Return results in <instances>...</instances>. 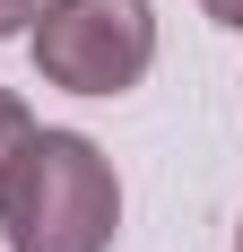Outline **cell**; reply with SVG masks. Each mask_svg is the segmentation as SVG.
Masks as SVG:
<instances>
[{
	"label": "cell",
	"mask_w": 243,
	"mask_h": 252,
	"mask_svg": "<svg viewBox=\"0 0 243 252\" xmlns=\"http://www.w3.org/2000/svg\"><path fill=\"white\" fill-rule=\"evenodd\" d=\"M0 226L9 252H104L122 226L113 157L87 130H35L0 183Z\"/></svg>",
	"instance_id": "obj_1"
},
{
	"label": "cell",
	"mask_w": 243,
	"mask_h": 252,
	"mask_svg": "<svg viewBox=\"0 0 243 252\" xmlns=\"http://www.w3.org/2000/svg\"><path fill=\"white\" fill-rule=\"evenodd\" d=\"M26 52L44 87L70 96H122L156 61V9L148 0H44L26 26Z\"/></svg>",
	"instance_id": "obj_2"
},
{
	"label": "cell",
	"mask_w": 243,
	"mask_h": 252,
	"mask_svg": "<svg viewBox=\"0 0 243 252\" xmlns=\"http://www.w3.org/2000/svg\"><path fill=\"white\" fill-rule=\"evenodd\" d=\"M35 139V113H26L9 87H0V183H9V165H18V148Z\"/></svg>",
	"instance_id": "obj_3"
},
{
	"label": "cell",
	"mask_w": 243,
	"mask_h": 252,
	"mask_svg": "<svg viewBox=\"0 0 243 252\" xmlns=\"http://www.w3.org/2000/svg\"><path fill=\"white\" fill-rule=\"evenodd\" d=\"M35 9H44V0H0V35H26V26H35Z\"/></svg>",
	"instance_id": "obj_4"
},
{
	"label": "cell",
	"mask_w": 243,
	"mask_h": 252,
	"mask_svg": "<svg viewBox=\"0 0 243 252\" xmlns=\"http://www.w3.org/2000/svg\"><path fill=\"white\" fill-rule=\"evenodd\" d=\"M200 9H209L217 26H243V0H200Z\"/></svg>",
	"instance_id": "obj_5"
},
{
	"label": "cell",
	"mask_w": 243,
	"mask_h": 252,
	"mask_svg": "<svg viewBox=\"0 0 243 252\" xmlns=\"http://www.w3.org/2000/svg\"><path fill=\"white\" fill-rule=\"evenodd\" d=\"M235 252H243V226H235Z\"/></svg>",
	"instance_id": "obj_6"
}]
</instances>
